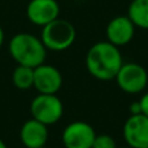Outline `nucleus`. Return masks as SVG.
<instances>
[{
    "mask_svg": "<svg viewBox=\"0 0 148 148\" xmlns=\"http://www.w3.org/2000/svg\"><path fill=\"white\" fill-rule=\"evenodd\" d=\"M123 64L120 47L108 40L92 44L86 55V68L88 73L99 81H112Z\"/></svg>",
    "mask_w": 148,
    "mask_h": 148,
    "instance_id": "1",
    "label": "nucleus"
},
{
    "mask_svg": "<svg viewBox=\"0 0 148 148\" xmlns=\"http://www.w3.org/2000/svg\"><path fill=\"white\" fill-rule=\"evenodd\" d=\"M8 51L17 65L36 68L44 64L47 48L40 38L30 33H18L12 36L8 44Z\"/></svg>",
    "mask_w": 148,
    "mask_h": 148,
    "instance_id": "2",
    "label": "nucleus"
},
{
    "mask_svg": "<svg viewBox=\"0 0 148 148\" xmlns=\"http://www.w3.org/2000/svg\"><path fill=\"white\" fill-rule=\"evenodd\" d=\"M77 38V30L70 21L56 18L42 27L40 39L47 51L61 52L70 48Z\"/></svg>",
    "mask_w": 148,
    "mask_h": 148,
    "instance_id": "3",
    "label": "nucleus"
},
{
    "mask_svg": "<svg viewBox=\"0 0 148 148\" xmlns=\"http://www.w3.org/2000/svg\"><path fill=\"white\" fill-rule=\"evenodd\" d=\"M33 118L49 126L57 123L64 114V104L56 94H38L30 104Z\"/></svg>",
    "mask_w": 148,
    "mask_h": 148,
    "instance_id": "4",
    "label": "nucleus"
},
{
    "mask_svg": "<svg viewBox=\"0 0 148 148\" xmlns=\"http://www.w3.org/2000/svg\"><path fill=\"white\" fill-rule=\"evenodd\" d=\"M114 79L123 92L136 95L146 90L148 84V72L140 64L123 62Z\"/></svg>",
    "mask_w": 148,
    "mask_h": 148,
    "instance_id": "5",
    "label": "nucleus"
},
{
    "mask_svg": "<svg viewBox=\"0 0 148 148\" xmlns=\"http://www.w3.org/2000/svg\"><path fill=\"white\" fill-rule=\"evenodd\" d=\"M95 129L84 121H74L65 126L62 131V144L65 148H92Z\"/></svg>",
    "mask_w": 148,
    "mask_h": 148,
    "instance_id": "6",
    "label": "nucleus"
},
{
    "mask_svg": "<svg viewBox=\"0 0 148 148\" xmlns=\"http://www.w3.org/2000/svg\"><path fill=\"white\" fill-rule=\"evenodd\" d=\"M123 139L130 148L148 147V117L144 114H131L122 129Z\"/></svg>",
    "mask_w": 148,
    "mask_h": 148,
    "instance_id": "7",
    "label": "nucleus"
},
{
    "mask_svg": "<svg viewBox=\"0 0 148 148\" xmlns=\"http://www.w3.org/2000/svg\"><path fill=\"white\" fill-rule=\"evenodd\" d=\"M60 16V5L57 0H30L26 7V17L35 26L48 25Z\"/></svg>",
    "mask_w": 148,
    "mask_h": 148,
    "instance_id": "8",
    "label": "nucleus"
},
{
    "mask_svg": "<svg viewBox=\"0 0 148 148\" xmlns=\"http://www.w3.org/2000/svg\"><path fill=\"white\" fill-rule=\"evenodd\" d=\"M62 86V74L56 66L42 64L34 68V88L39 94H57Z\"/></svg>",
    "mask_w": 148,
    "mask_h": 148,
    "instance_id": "9",
    "label": "nucleus"
},
{
    "mask_svg": "<svg viewBox=\"0 0 148 148\" xmlns=\"http://www.w3.org/2000/svg\"><path fill=\"white\" fill-rule=\"evenodd\" d=\"M135 25L126 16H116L108 22L105 27V36L109 43L117 47L129 44L135 35Z\"/></svg>",
    "mask_w": 148,
    "mask_h": 148,
    "instance_id": "10",
    "label": "nucleus"
},
{
    "mask_svg": "<svg viewBox=\"0 0 148 148\" xmlns=\"http://www.w3.org/2000/svg\"><path fill=\"white\" fill-rule=\"evenodd\" d=\"M20 139L26 148L44 147L48 140V126L35 118H30L21 126Z\"/></svg>",
    "mask_w": 148,
    "mask_h": 148,
    "instance_id": "11",
    "label": "nucleus"
},
{
    "mask_svg": "<svg viewBox=\"0 0 148 148\" xmlns=\"http://www.w3.org/2000/svg\"><path fill=\"white\" fill-rule=\"evenodd\" d=\"M127 17L133 21L135 27L148 30V0H131Z\"/></svg>",
    "mask_w": 148,
    "mask_h": 148,
    "instance_id": "12",
    "label": "nucleus"
},
{
    "mask_svg": "<svg viewBox=\"0 0 148 148\" xmlns=\"http://www.w3.org/2000/svg\"><path fill=\"white\" fill-rule=\"evenodd\" d=\"M12 81L18 90H30L34 87V69L23 65H17L12 73Z\"/></svg>",
    "mask_w": 148,
    "mask_h": 148,
    "instance_id": "13",
    "label": "nucleus"
},
{
    "mask_svg": "<svg viewBox=\"0 0 148 148\" xmlns=\"http://www.w3.org/2000/svg\"><path fill=\"white\" fill-rule=\"evenodd\" d=\"M92 148H117V143L114 138L108 134H100V135L96 134Z\"/></svg>",
    "mask_w": 148,
    "mask_h": 148,
    "instance_id": "14",
    "label": "nucleus"
},
{
    "mask_svg": "<svg viewBox=\"0 0 148 148\" xmlns=\"http://www.w3.org/2000/svg\"><path fill=\"white\" fill-rule=\"evenodd\" d=\"M139 104H140V110L142 114L148 117V92L143 94V96L139 99Z\"/></svg>",
    "mask_w": 148,
    "mask_h": 148,
    "instance_id": "15",
    "label": "nucleus"
},
{
    "mask_svg": "<svg viewBox=\"0 0 148 148\" xmlns=\"http://www.w3.org/2000/svg\"><path fill=\"white\" fill-rule=\"evenodd\" d=\"M130 113H131V114H139V113H142V110H140V104H139V101H134L133 104H131V107H130Z\"/></svg>",
    "mask_w": 148,
    "mask_h": 148,
    "instance_id": "16",
    "label": "nucleus"
},
{
    "mask_svg": "<svg viewBox=\"0 0 148 148\" xmlns=\"http://www.w3.org/2000/svg\"><path fill=\"white\" fill-rule=\"evenodd\" d=\"M4 39H5V35H4V30H3V27L0 26V48H1V46L4 44Z\"/></svg>",
    "mask_w": 148,
    "mask_h": 148,
    "instance_id": "17",
    "label": "nucleus"
},
{
    "mask_svg": "<svg viewBox=\"0 0 148 148\" xmlns=\"http://www.w3.org/2000/svg\"><path fill=\"white\" fill-rule=\"evenodd\" d=\"M0 148H8V147H7V144H5L4 142H3V139H0Z\"/></svg>",
    "mask_w": 148,
    "mask_h": 148,
    "instance_id": "18",
    "label": "nucleus"
},
{
    "mask_svg": "<svg viewBox=\"0 0 148 148\" xmlns=\"http://www.w3.org/2000/svg\"><path fill=\"white\" fill-rule=\"evenodd\" d=\"M121 148H130V147H121Z\"/></svg>",
    "mask_w": 148,
    "mask_h": 148,
    "instance_id": "19",
    "label": "nucleus"
},
{
    "mask_svg": "<svg viewBox=\"0 0 148 148\" xmlns=\"http://www.w3.org/2000/svg\"><path fill=\"white\" fill-rule=\"evenodd\" d=\"M40 148H48V147H46V146H44V147H40Z\"/></svg>",
    "mask_w": 148,
    "mask_h": 148,
    "instance_id": "20",
    "label": "nucleus"
},
{
    "mask_svg": "<svg viewBox=\"0 0 148 148\" xmlns=\"http://www.w3.org/2000/svg\"><path fill=\"white\" fill-rule=\"evenodd\" d=\"M147 148H148V147H147Z\"/></svg>",
    "mask_w": 148,
    "mask_h": 148,
    "instance_id": "21",
    "label": "nucleus"
}]
</instances>
